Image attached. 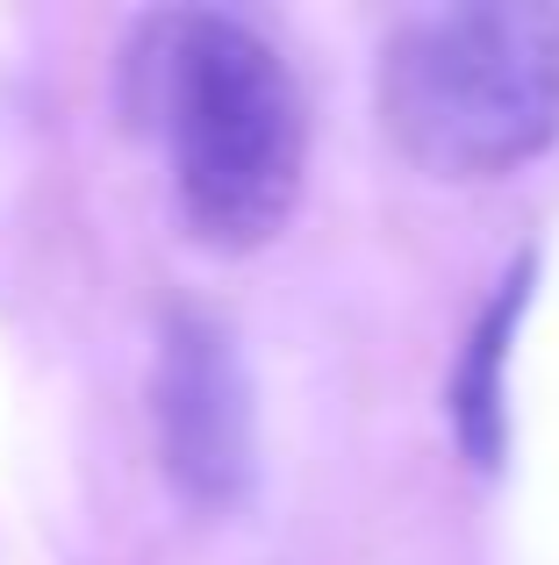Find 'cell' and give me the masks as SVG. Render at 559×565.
Masks as SVG:
<instances>
[{
    "instance_id": "2",
    "label": "cell",
    "mask_w": 559,
    "mask_h": 565,
    "mask_svg": "<svg viewBox=\"0 0 559 565\" xmlns=\"http://www.w3.org/2000/svg\"><path fill=\"white\" fill-rule=\"evenodd\" d=\"M380 129L431 180H503L559 137V8H416L380 43Z\"/></svg>"
},
{
    "instance_id": "1",
    "label": "cell",
    "mask_w": 559,
    "mask_h": 565,
    "mask_svg": "<svg viewBox=\"0 0 559 565\" xmlns=\"http://www.w3.org/2000/svg\"><path fill=\"white\" fill-rule=\"evenodd\" d=\"M123 57L129 122L166 151L180 230L223 258L273 244L308 180V108L287 57L223 8L151 14Z\"/></svg>"
},
{
    "instance_id": "4",
    "label": "cell",
    "mask_w": 559,
    "mask_h": 565,
    "mask_svg": "<svg viewBox=\"0 0 559 565\" xmlns=\"http://www.w3.org/2000/svg\"><path fill=\"white\" fill-rule=\"evenodd\" d=\"M531 287H538V250H517L509 273L495 279V294L481 301V316L466 322V344L445 380L452 444H460V458L474 472H503V458H509V359H517Z\"/></svg>"
},
{
    "instance_id": "3",
    "label": "cell",
    "mask_w": 559,
    "mask_h": 565,
    "mask_svg": "<svg viewBox=\"0 0 559 565\" xmlns=\"http://www.w3.org/2000/svg\"><path fill=\"white\" fill-rule=\"evenodd\" d=\"M151 423H158L166 480L180 501L223 515L252 494V472H259L252 373L238 359V337L209 308H172L166 330H158Z\"/></svg>"
}]
</instances>
